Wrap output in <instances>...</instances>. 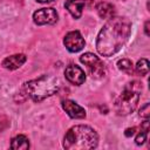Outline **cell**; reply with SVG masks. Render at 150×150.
I'll return each instance as SVG.
<instances>
[{
    "label": "cell",
    "mask_w": 150,
    "mask_h": 150,
    "mask_svg": "<svg viewBox=\"0 0 150 150\" xmlns=\"http://www.w3.org/2000/svg\"><path fill=\"white\" fill-rule=\"evenodd\" d=\"M131 33V22L127 18L112 16L100 30L96 39L97 52L105 57L116 54L128 41Z\"/></svg>",
    "instance_id": "cell-1"
},
{
    "label": "cell",
    "mask_w": 150,
    "mask_h": 150,
    "mask_svg": "<svg viewBox=\"0 0 150 150\" xmlns=\"http://www.w3.org/2000/svg\"><path fill=\"white\" fill-rule=\"evenodd\" d=\"M97 143V132L91 127L84 124L71 127L63 138V146L67 150H90L95 149Z\"/></svg>",
    "instance_id": "cell-2"
},
{
    "label": "cell",
    "mask_w": 150,
    "mask_h": 150,
    "mask_svg": "<svg viewBox=\"0 0 150 150\" xmlns=\"http://www.w3.org/2000/svg\"><path fill=\"white\" fill-rule=\"evenodd\" d=\"M60 87L59 80L53 75H42L23 84L25 94L35 102L46 100L57 93Z\"/></svg>",
    "instance_id": "cell-3"
},
{
    "label": "cell",
    "mask_w": 150,
    "mask_h": 150,
    "mask_svg": "<svg viewBox=\"0 0 150 150\" xmlns=\"http://www.w3.org/2000/svg\"><path fill=\"white\" fill-rule=\"evenodd\" d=\"M142 90V86L138 82H130L124 88L122 94L115 101V111L118 115H129L131 114L139 101V93Z\"/></svg>",
    "instance_id": "cell-4"
},
{
    "label": "cell",
    "mask_w": 150,
    "mask_h": 150,
    "mask_svg": "<svg viewBox=\"0 0 150 150\" xmlns=\"http://www.w3.org/2000/svg\"><path fill=\"white\" fill-rule=\"evenodd\" d=\"M80 61H81V63H83L88 68V70H89V73H90V75L93 77L100 79V77L104 76V74H105L104 63L95 54L84 53V54H82L80 56Z\"/></svg>",
    "instance_id": "cell-5"
},
{
    "label": "cell",
    "mask_w": 150,
    "mask_h": 150,
    "mask_svg": "<svg viewBox=\"0 0 150 150\" xmlns=\"http://www.w3.org/2000/svg\"><path fill=\"white\" fill-rule=\"evenodd\" d=\"M63 45L70 53H77L83 49V47L86 46V41L79 30H71L66 34Z\"/></svg>",
    "instance_id": "cell-6"
},
{
    "label": "cell",
    "mask_w": 150,
    "mask_h": 150,
    "mask_svg": "<svg viewBox=\"0 0 150 150\" xmlns=\"http://www.w3.org/2000/svg\"><path fill=\"white\" fill-rule=\"evenodd\" d=\"M57 12L52 8H40L33 14V20L36 25L42 26V25H54L57 21Z\"/></svg>",
    "instance_id": "cell-7"
},
{
    "label": "cell",
    "mask_w": 150,
    "mask_h": 150,
    "mask_svg": "<svg viewBox=\"0 0 150 150\" xmlns=\"http://www.w3.org/2000/svg\"><path fill=\"white\" fill-rule=\"evenodd\" d=\"M64 76H66V79L70 83H73L75 86H81L86 81V74H84V71L79 66H76V64L68 66L66 68V70H64Z\"/></svg>",
    "instance_id": "cell-8"
},
{
    "label": "cell",
    "mask_w": 150,
    "mask_h": 150,
    "mask_svg": "<svg viewBox=\"0 0 150 150\" xmlns=\"http://www.w3.org/2000/svg\"><path fill=\"white\" fill-rule=\"evenodd\" d=\"M62 108L71 118H84L86 117V110L77 104L76 102L71 100H63L62 101Z\"/></svg>",
    "instance_id": "cell-9"
},
{
    "label": "cell",
    "mask_w": 150,
    "mask_h": 150,
    "mask_svg": "<svg viewBox=\"0 0 150 150\" xmlns=\"http://www.w3.org/2000/svg\"><path fill=\"white\" fill-rule=\"evenodd\" d=\"M26 62V55L25 54H14L11 56H7L2 60V67L9 70H14L20 68Z\"/></svg>",
    "instance_id": "cell-10"
},
{
    "label": "cell",
    "mask_w": 150,
    "mask_h": 150,
    "mask_svg": "<svg viewBox=\"0 0 150 150\" xmlns=\"http://www.w3.org/2000/svg\"><path fill=\"white\" fill-rule=\"evenodd\" d=\"M86 6V0H67L64 2L66 9L71 14L74 19H80Z\"/></svg>",
    "instance_id": "cell-11"
},
{
    "label": "cell",
    "mask_w": 150,
    "mask_h": 150,
    "mask_svg": "<svg viewBox=\"0 0 150 150\" xmlns=\"http://www.w3.org/2000/svg\"><path fill=\"white\" fill-rule=\"evenodd\" d=\"M96 11L100 15V18L102 19H111L112 16H115V7L114 5L107 2V1H101L96 5Z\"/></svg>",
    "instance_id": "cell-12"
},
{
    "label": "cell",
    "mask_w": 150,
    "mask_h": 150,
    "mask_svg": "<svg viewBox=\"0 0 150 150\" xmlns=\"http://www.w3.org/2000/svg\"><path fill=\"white\" fill-rule=\"evenodd\" d=\"M11 148L15 150H27L29 148V141L25 135H18L12 139Z\"/></svg>",
    "instance_id": "cell-13"
},
{
    "label": "cell",
    "mask_w": 150,
    "mask_h": 150,
    "mask_svg": "<svg viewBox=\"0 0 150 150\" xmlns=\"http://www.w3.org/2000/svg\"><path fill=\"white\" fill-rule=\"evenodd\" d=\"M117 68H118L121 71H123V73H125V74H128V75H132V74H134V64H132V62H131L130 60H128V59H122V60H120V61L117 62Z\"/></svg>",
    "instance_id": "cell-14"
},
{
    "label": "cell",
    "mask_w": 150,
    "mask_h": 150,
    "mask_svg": "<svg viewBox=\"0 0 150 150\" xmlns=\"http://www.w3.org/2000/svg\"><path fill=\"white\" fill-rule=\"evenodd\" d=\"M135 69L141 75H146L149 73V61L146 59H141L137 64L135 66Z\"/></svg>",
    "instance_id": "cell-15"
},
{
    "label": "cell",
    "mask_w": 150,
    "mask_h": 150,
    "mask_svg": "<svg viewBox=\"0 0 150 150\" xmlns=\"http://www.w3.org/2000/svg\"><path fill=\"white\" fill-rule=\"evenodd\" d=\"M148 132H149V131L141 129V131L137 134V136H136V138H135V143H136L137 145H142V144H143V143L146 141V136H148Z\"/></svg>",
    "instance_id": "cell-16"
},
{
    "label": "cell",
    "mask_w": 150,
    "mask_h": 150,
    "mask_svg": "<svg viewBox=\"0 0 150 150\" xmlns=\"http://www.w3.org/2000/svg\"><path fill=\"white\" fill-rule=\"evenodd\" d=\"M139 116L143 117V118H149V116H150V105H149V103H145L143 107H141Z\"/></svg>",
    "instance_id": "cell-17"
},
{
    "label": "cell",
    "mask_w": 150,
    "mask_h": 150,
    "mask_svg": "<svg viewBox=\"0 0 150 150\" xmlns=\"http://www.w3.org/2000/svg\"><path fill=\"white\" fill-rule=\"evenodd\" d=\"M8 127H9V120L5 115L0 114V131H4Z\"/></svg>",
    "instance_id": "cell-18"
},
{
    "label": "cell",
    "mask_w": 150,
    "mask_h": 150,
    "mask_svg": "<svg viewBox=\"0 0 150 150\" xmlns=\"http://www.w3.org/2000/svg\"><path fill=\"white\" fill-rule=\"evenodd\" d=\"M135 131H136V128H128L124 134H125L127 137H130V136H132L135 134Z\"/></svg>",
    "instance_id": "cell-19"
},
{
    "label": "cell",
    "mask_w": 150,
    "mask_h": 150,
    "mask_svg": "<svg viewBox=\"0 0 150 150\" xmlns=\"http://www.w3.org/2000/svg\"><path fill=\"white\" fill-rule=\"evenodd\" d=\"M149 26H150V21H145V25H144V32H145V35L149 36L150 35V32H149Z\"/></svg>",
    "instance_id": "cell-20"
},
{
    "label": "cell",
    "mask_w": 150,
    "mask_h": 150,
    "mask_svg": "<svg viewBox=\"0 0 150 150\" xmlns=\"http://www.w3.org/2000/svg\"><path fill=\"white\" fill-rule=\"evenodd\" d=\"M38 2H42V4H47V2H52L54 0H36Z\"/></svg>",
    "instance_id": "cell-21"
}]
</instances>
